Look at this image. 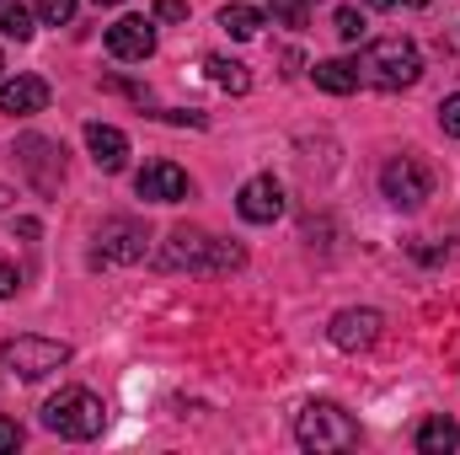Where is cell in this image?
I'll return each instance as SVG.
<instances>
[{"mask_svg": "<svg viewBox=\"0 0 460 455\" xmlns=\"http://www.w3.org/2000/svg\"><path fill=\"white\" fill-rule=\"evenodd\" d=\"M268 11H273V22H284V27H305V0H268Z\"/></svg>", "mask_w": 460, "mask_h": 455, "instance_id": "cell-21", "label": "cell"}, {"mask_svg": "<svg viewBox=\"0 0 460 455\" xmlns=\"http://www.w3.org/2000/svg\"><path fill=\"white\" fill-rule=\"evenodd\" d=\"M418 451H423V455L460 451V424H456V418H445V413L423 418V424H418Z\"/></svg>", "mask_w": 460, "mask_h": 455, "instance_id": "cell-15", "label": "cell"}, {"mask_svg": "<svg viewBox=\"0 0 460 455\" xmlns=\"http://www.w3.org/2000/svg\"><path fill=\"white\" fill-rule=\"evenodd\" d=\"M49 108V81L43 76H16V81H0V113L11 118H32Z\"/></svg>", "mask_w": 460, "mask_h": 455, "instance_id": "cell-13", "label": "cell"}, {"mask_svg": "<svg viewBox=\"0 0 460 455\" xmlns=\"http://www.w3.org/2000/svg\"><path fill=\"white\" fill-rule=\"evenodd\" d=\"M439 129H445L450 139H460V92H456V97H445V103H439Z\"/></svg>", "mask_w": 460, "mask_h": 455, "instance_id": "cell-23", "label": "cell"}, {"mask_svg": "<svg viewBox=\"0 0 460 455\" xmlns=\"http://www.w3.org/2000/svg\"><path fill=\"white\" fill-rule=\"evenodd\" d=\"M235 215H241L246 226H273V220L284 215V188H279L273 177H252V183H241V193H235Z\"/></svg>", "mask_w": 460, "mask_h": 455, "instance_id": "cell-11", "label": "cell"}, {"mask_svg": "<svg viewBox=\"0 0 460 455\" xmlns=\"http://www.w3.org/2000/svg\"><path fill=\"white\" fill-rule=\"evenodd\" d=\"M311 81H316L322 92H332V97H348V92H358V70H353L348 59H322V65L311 70Z\"/></svg>", "mask_w": 460, "mask_h": 455, "instance_id": "cell-17", "label": "cell"}, {"mask_svg": "<svg viewBox=\"0 0 460 455\" xmlns=\"http://www.w3.org/2000/svg\"><path fill=\"white\" fill-rule=\"evenodd\" d=\"M0 32L16 38V43H27V38H32V5H22V0H0Z\"/></svg>", "mask_w": 460, "mask_h": 455, "instance_id": "cell-19", "label": "cell"}, {"mask_svg": "<svg viewBox=\"0 0 460 455\" xmlns=\"http://www.w3.org/2000/svg\"><path fill=\"white\" fill-rule=\"evenodd\" d=\"M108 54L123 59V65H139L155 54V22L150 16H118L108 27Z\"/></svg>", "mask_w": 460, "mask_h": 455, "instance_id": "cell-9", "label": "cell"}, {"mask_svg": "<svg viewBox=\"0 0 460 455\" xmlns=\"http://www.w3.org/2000/svg\"><path fill=\"white\" fill-rule=\"evenodd\" d=\"M166 263L172 268H193V273H226V268H241L246 263V252L230 246V241H215L209 230L177 226L166 236Z\"/></svg>", "mask_w": 460, "mask_h": 455, "instance_id": "cell-3", "label": "cell"}, {"mask_svg": "<svg viewBox=\"0 0 460 455\" xmlns=\"http://www.w3.org/2000/svg\"><path fill=\"white\" fill-rule=\"evenodd\" d=\"M332 27H338V38H343V43H358V38H364V11H358V5H338Z\"/></svg>", "mask_w": 460, "mask_h": 455, "instance_id": "cell-20", "label": "cell"}, {"mask_svg": "<svg viewBox=\"0 0 460 455\" xmlns=\"http://www.w3.org/2000/svg\"><path fill=\"white\" fill-rule=\"evenodd\" d=\"M43 429L59 434V440H97V434L108 429V407H102L97 391L65 386V391H54V397L43 402Z\"/></svg>", "mask_w": 460, "mask_h": 455, "instance_id": "cell-2", "label": "cell"}, {"mask_svg": "<svg viewBox=\"0 0 460 455\" xmlns=\"http://www.w3.org/2000/svg\"><path fill=\"white\" fill-rule=\"evenodd\" d=\"M134 193L145 204H182L188 199V172L177 161H150L139 177H134Z\"/></svg>", "mask_w": 460, "mask_h": 455, "instance_id": "cell-10", "label": "cell"}, {"mask_svg": "<svg viewBox=\"0 0 460 455\" xmlns=\"http://www.w3.org/2000/svg\"><path fill=\"white\" fill-rule=\"evenodd\" d=\"M353 70H358V81L375 86V92H402V86H418L423 54H418V43H407V38H375V43H364V54H358Z\"/></svg>", "mask_w": 460, "mask_h": 455, "instance_id": "cell-1", "label": "cell"}, {"mask_svg": "<svg viewBox=\"0 0 460 455\" xmlns=\"http://www.w3.org/2000/svg\"><path fill=\"white\" fill-rule=\"evenodd\" d=\"M155 22H188V0H155Z\"/></svg>", "mask_w": 460, "mask_h": 455, "instance_id": "cell-24", "label": "cell"}, {"mask_svg": "<svg viewBox=\"0 0 460 455\" xmlns=\"http://www.w3.org/2000/svg\"><path fill=\"white\" fill-rule=\"evenodd\" d=\"M16 445H22V424L16 418H0V455H11Z\"/></svg>", "mask_w": 460, "mask_h": 455, "instance_id": "cell-25", "label": "cell"}, {"mask_svg": "<svg viewBox=\"0 0 460 455\" xmlns=\"http://www.w3.org/2000/svg\"><path fill=\"white\" fill-rule=\"evenodd\" d=\"M16 284H22V273H16L11 263H0V300H5V295H16Z\"/></svg>", "mask_w": 460, "mask_h": 455, "instance_id": "cell-26", "label": "cell"}, {"mask_svg": "<svg viewBox=\"0 0 460 455\" xmlns=\"http://www.w3.org/2000/svg\"><path fill=\"white\" fill-rule=\"evenodd\" d=\"M380 193H385L396 210H423V204L434 199V177H429V166H423V161L396 156V161H385V166H380Z\"/></svg>", "mask_w": 460, "mask_h": 455, "instance_id": "cell-6", "label": "cell"}, {"mask_svg": "<svg viewBox=\"0 0 460 455\" xmlns=\"http://www.w3.org/2000/svg\"><path fill=\"white\" fill-rule=\"evenodd\" d=\"M86 150H92L97 172H123V161H128V134L113 129V123H86Z\"/></svg>", "mask_w": 460, "mask_h": 455, "instance_id": "cell-14", "label": "cell"}, {"mask_svg": "<svg viewBox=\"0 0 460 455\" xmlns=\"http://www.w3.org/2000/svg\"><path fill=\"white\" fill-rule=\"evenodd\" d=\"M0 70H5V59H0Z\"/></svg>", "mask_w": 460, "mask_h": 455, "instance_id": "cell-30", "label": "cell"}, {"mask_svg": "<svg viewBox=\"0 0 460 455\" xmlns=\"http://www.w3.org/2000/svg\"><path fill=\"white\" fill-rule=\"evenodd\" d=\"M97 5H118V0H97Z\"/></svg>", "mask_w": 460, "mask_h": 455, "instance_id": "cell-29", "label": "cell"}, {"mask_svg": "<svg viewBox=\"0 0 460 455\" xmlns=\"http://www.w3.org/2000/svg\"><path fill=\"white\" fill-rule=\"evenodd\" d=\"M364 5H375V11H391V5H429V0H364Z\"/></svg>", "mask_w": 460, "mask_h": 455, "instance_id": "cell-27", "label": "cell"}, {"mask_svg": "<svg viewBox=\"0 0 460 455\" xmlns=\"http://www.w3.org/2000/svg\"><path fill=\"white\" fill-rule=\"evenodd\" d=\"M204 70H209V81H215L220 92H230V97H246V92H252V70H246L241 59L209 54V59H204Z\"/></svg>", "mask_w": 460, "mask_h": 455, "instance_id": "cell-16", "label": "cell"}, {"mask_svg": "<svg viewBox=\"0 0 460 455\" xmlns=\"http://www.w3.org/2000/svg\"><path fill=\"white\" fill-rule=\"evenodd\" d=\"M5 204H11V188H5V183H0V210H5Z\"/></svg>", "mask_w": 460, "mask_h": 455, "instance_id": "cell-28", "label": "cell"}, {"mask_svg": "<svg viewBox=\"0 0 460 455\" xmlns=\"http://www.w3.org/2000/svg\"><path fill=\"white\" fill-rule=\"evenodd\" d=\"M380 327H385V317H380V311H369V306H348V311L332 317L327 338L338 343L343 353H358V348H375V343H380Z\"/></svg>", "mask_w": 460, "mask_h": 455, "instance_id": "cell-8", "label": "cell"}, {"mask_svg": "<svg viewBox=\"0 0 460 455\" xmlns=\"http://www.w3.org/2000/svg\"><path fill=\"white\" fill-rule=\"evenodd\" d=\"M145 226L139 220H108L97 230V263H139L145 257Z\"/></svg>", "mask_w": 460, "mask_h": 455, "instance_id": "cell-12", "label": "cell"}, {"mask_svg": "<svg viewBox=\"0 0 460 455\" xmlns=\"http://www.w3.org/2000/svg\"><path fill=\"white\" fill-rule=\"evenodd\" d=\"M32 11H38L49 27H65V22L75 16V0H32Z\"/></svg>", "mask_w": 460, "mask_h": 455, "instance_id": "cell-22", "label": "cell"}, {"mask_svg": "<svg viewBox=\"0 0 460 455\" xmlns=\"http://www.w3.org/2000/svg\"><path fill=\"white\" fill-rule=\"evenodd\" d=\"M220 27H226L230 38H257V32H262V11L230 0V5H220Z\"/></svg>", "mask_w": 460, "mask_h": 455, "instance_id": "cell-18", "label": "cell"}, {"mask_svg": "<svg viewBox=\"0 0 460 455\" xmlns=\"http://www.w3.org/2000/svg\"><path fill=\"white\" fill-rule=\"evenodd\" d=\"M11 156L22 161V172L32 177L38 193H54V188L65 183V150H59L54 139H43V134H22Z\"/></svg>", "mask_w": 460, "mask_h": 455, "instance_id": "cell-7", "label": "cell"}, {"mask_svg": "<svg viewBox=\"0 0 460 455\" xmlns=\"http://www.w3.org/2000/svg\"><path fill=\"white\" fill-rule=\"evenodd\" d=\"M295 440L305 451H353L358 445V424L338 402H305L295 418Z\"/></svg>", "mask_w": 460, "mask_h": 455, "instance_id": "cell-4", "label": "cell"}, {"mask_svg": "<svg viewBox=\"0 0 460 455\" xmlns=\"http://www.w3.org/2000/svg\"><path fill=\"white\" fill-rule=\"evenodd\" d=\"M70 364V343L59 338H38V333H22V338H5L0 343V370L22 375V380H43L54 370Z\"/></svg>", "mask_w": 460, "mask_h": 455, "instance_id": "cell-5", "label": "cell"}]
</instances>
